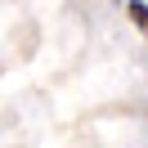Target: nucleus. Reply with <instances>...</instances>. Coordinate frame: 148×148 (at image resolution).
Segmentation results:
<instances>
[{
  "label": "nucleus",
  "instance_id": "nucleus-1",
  "mask_svg": "<svg viewBox=\"0 0 148 148\" xmlns=\"http://www.w3.org/2000/svg\"><path fill=\"white\" fill-rule=\"evenodd\" d=\"M126 14H130V23L148 36V5H144V0H126Z\"/></svg>",
  "mask_w": 148,
  "mask_h": 148
}]
</instances>
